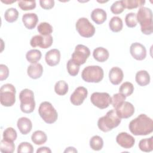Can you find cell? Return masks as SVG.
<instances>
[{"label": "cell", "instance_id": "obj_13", "mask_svg": "<svg viewBox=\"0 0 153 153\" xmlns=\"http://www.w3.org/2000/svg\"><path fill=\"white\" fill-rule=\"evenodd\" d=\"M87 94L88 91L87 88L82 86H79L75 88L73 93L71 95L70 101L74 105L79 106L83 103Z\"/></svg>", "mask_w": 153, "mask_h": 153}, {"label": "cell", "instance_id": "obj_29", "mask_svg": "<svg viewBox=\"0 0 153 153\" xmlns=\"http://www.w3.org/2000/svg\"><path fill=\"white\" fill-rule=\"evenodd\" d=\"M68 84L63 80L57 81L54 85V91L56 94L60 96L66 94L68 91Z\"/></svg>", "mask_w": 153, "mask_h": 153}, {"label": "cell", "instance_id": "obj_2", "mask_svg": "<svg viewBox=\"0 0 153 153\" xmlns=\"http://www.w3.org/2000/svg\"><path fill=\"white\" fill-rule=\"evenodd\" d=\"M136 19L140 24L141 32L145 35H151L153 32L152 10L147 7H140L137 13Z\"/></svg>", "mask_w": 153, "mask_h": 153}, {"label": "cell", "instance_id": "obj_31", "mask_svg": "<svg viewBox=\"0 0 153 153\" xmlns=\"http://www.w3.org/2000/svg\"><path fill=\"white\" fill-rule=\"evenodd\" d=\"M15 145L13 142L2 139L0 143V151L2 153H12L14 151Z\"/></svg>", "mask_w": 153, "mask_h": 153}, {"label": "cell", "instance_id": "obj_12", "mask_svg": "<svg viewBox=\"0 0 153 153\" xmlns=\"http://www.w3.org/2000/svg\"><path fill=\"white\" fill-rule=\"evenodd\" d=\"M117 115L120 118H128L134 112V107L130 102L124 101L115 108Z\"/></svg>", "mask_w": 153, "mask_h": 153}, {"label": "cell", "instance_id": "obj_15", "mask_svg": "<svg viewBox=\"0 0 153 153\" xmlns=\"http://www.w3.org/2000/svg\"><path fill=\"white\" fill-rule=\"evenodd\" d=\"M117 143L125 149H130L133 146L135 143L134 138L126 132H121L116 137Z\"/></svg>", "mask_w": 153, "mask_h": 153}, {"label": "cell", "instance_id": "obj_36", "mask_svg": "<svg viewBox=\"0 0 153 153\" xmlns=\"http://www.w3.org/2000/svg\"><path fill=\"white\" fill-rule=\"evenodd\" d=\"M17 132L13 127H8L3 132V139L7 140L14 142L17 139Z\"/></svg>", "mask_w": 153, "mask_h": 153}, {"label": "cell", "instance_id": "obj_42", "mask_svg": "<svg viewBox=\"0 0 153 153\" xmlns=\"http://www.w3.org/2000/svg\"><path fill=\"white\" fill-rule=\"evenodd\" d=\"M9 75V69L8 67L4 64L0 65V80L6 79Z\"/></svg>", "mask_w": 153, "mask_h": 153}, {"label": "cell", "instance_id": "obj_6", "mask_svg": "<svg viewBox=\"0 0 153 153\" xmlns=\"http://www.w3.org/2000/svg\"><path fill=\"white\" fill-rule=\"evenodd\" d=\"M16 88L11 84H5L0 88V102L6 107L13 106L16 102Z\"/></svg>", "mask_w": 153, "mask_h": 153}, {"label": "cell", "instance_id": "obj_26", "mask_svg": "<svg viewBox=\"0 0 153 153\" xmlns=\"http://www.w3.org/2000/svg\"><path fill=\"white\" fill-rule=\"evenodd\" d=\"M139 148L143 152H151L153 149V137L141 139L139 143Z\"/></svg>", "mask_w": 153, "mask_h": 153}, {"label": "cell", "instance_id": "obj_16", "mask_svg": "<svg viewBox=\"0 0 153 153\" xmlns=\"http://www.w3.org/2000/svg\"><path fill=\"white\" fill-rule=\"evenodd\" d=\"M47 64L50 66H54L59 63L60 60V52L56 48H53L47 51L45 56Z\"/></svg>", "mask_w": 153, "mask_h": 153}, {"label": "cell", "instance_id": "obj_25", "mask_svg": "<svg viewBox=\"0 0 153 153\" xmlns=\"http://www.w3.org/2000/svg\"><path fill=\"white\" fill-rule=\"evenodd\" d=\"M109 27L110 29L114 32H118L121 31L123 27L121 19L118 16H114L112 17L109 22Z\"/></svg>", "mask_w": 153, "mask_h": 153}, {"label": "cell", "instance_id": "obj_23", "mask_svg": "<svg viewBox=\"0 0 153 153\" xmlns=\"http://www.w3.org/2000/svg\"><path fill=\"white\" fill-rule=\"evenodd\" d=\"M135 79L140 86H145L150 82V75L146 71L141 70L137 72Z\"/></svg>", "mask_w": 153, "mask_h": 153}, {"label": "cell", "instance_id": "obj_8", "mask_svg": "<svg viewBox=\"0 0 153 153\" xmlns=\"http://www.w3.org/2000/svg\"><path fill=\"white\" fill-rule=\"evenodd\" d=\"M78 33L82 37L90 38L95 33V27L85 17L79 18L75 24Z\"/></svg>", "mask_w": 153, "mask_h": 153}, {"label": "cell", "instance_id": "obj_24", "mask_svg": "<svg viewBox=\"0 0 153 153\" xmlns=\"http://www.w3.org/2000/svg\"><path fill=\"white\" fill-rule=\"evenodd\" d=\"M31 140L35 145H40L46 142L47 136L44 131L41 130H36L32 133L31 136Z\"/></svg>", "mask_w": 153, "mask_h": 153}, {"label": "cell", "instance_id": "obj_37", "mask_svg": "<svg viewBox=\"0 0 153 153\" xmlns=\"http://www.w3.org/2000/svg\"><path fill=\"white\" fill-rule=\"evenodd\" d=\"M18 5L23 11L31 10L36 7V2L35 1H19Z\"/></svg>", "mask_w": 153, "mask_h": 153}, {"label": "cell", "instance_id": "obj_44", "mask_svg": "<svg viewBox=\"0 0 153 153\" xmlns=\"http://www.w3.org/2000/svg\"><path fill=\"white\" fill-rule=\"evenodd\" d=\"M44 153V152H47V153H51V149L48 148V147H46V146H42V147H40L39 148L37 151H36V153Z\"/></svg>", "mask_w": 153, "mask_h": 153}, {"label": "cell", "instance_id": "obj_40", "mask_svg": "<svg viewBox=\"0 0 153 153\" xmlns=\"http://www.w3.org/2000/svg\"><path fill=\"white\" fill-rule=\"evenodd\" d=\"M125 9L123 0L117 1L114 2L111 6V11L113 14H119L121 13Z\"/></svg>", "mask_w": 153, "mask_h": 153}, {"label": "cell", "instance_id": "obj_19", "mask_svg": "<svg viewBox=\"0 0 153 153\" xmlns=\"http://www.w3.org/2000/svg\"><path fill=\"white\" fill-rule=\"evenodd\" d=\"M17 127L22 134H28L32 128V123L30 120L27 117H21L17 122Z\"/></svg>", "mask_w": 153, "mask_h": 153}, {"label": "cell", "instance_id": "obj_21", "mask_svg": "<svg viewBox=\"0 0 153 153\" xmlns=\"http://www.w3.org/2000/svg\"><path fill=\"white\" fill-rule=\"evenodd\" d=\"M91 18L96 24L101 25L106 20L107 14L104 10L98 8L92 11L91 13Z\"/></svg>", "mask_w": 153, "mask_h": 153}, {"label": "cell", "instance_id": "obj_43", "mask_svg": "<svg viewBox=\"0 0 153 153\" xmlns=\"http://www.w3.org/2000/svg\"><path fill=\"white\" fill-rule=\"evenodd\" d=\"M40 6L45 10H50L54 5V1L53 0H40Z\"/></svg>", "mask_w": 153, "mask_h": 153}, {"label": "cell", "instance_id": "obj_34", "mask_svg": "<svg viewBox=\"0 0 153 153\" xmlns=\"http://www.w3.org/2000/svg\"><path fill=\"white\" fill-rule=\"evenodd\" d=\"M125 8L131 10L137 7H142L145 3L144 0H123Z\"/></svg>", "mask_w": 153, "mask_h": 153}, {"label": "cell", "instance_id": "obj_3", "mask_svg": "<svg viewBox=\"0 0 153 153\" xmlns=\"http://www.w3.org/2000/svg\"><path fill=\"white\" fill-rule=\"evenodd\" d=\"M121 121V118L117 115L115 109H111L107 112L105 116L99 118L97 126L101 131L108 132L118 127Z\"/></svg>", "mask_w": 153, "mask_h": 153}, {"label": "cell", "instance_id": "obj_5", "mask_svg": "<svg viewBox=\"0 0 153 153\" xmlns=\"http://www.w3.org/2000/svg\"><path fill=\"white\" fill-rule=\"evenodd\" d=\"M104 72L103 69L99 66L93 65L85 67L82 71L81 77L87 82L97 83L103 78Z\"/></svg>", "mask_w": 153, "mask_h": 153}, {"label": "cell", "instance_id": "obj_45", "mask_svg": "<svg viewBox=\"0 0 153 153\" xmlns=\"http://www.w3.org/2000/svg\"><path fill=\"white\" fill-rule=\"evenodd\" d=\"M64 152H77V150L74 147L69 146L64 151Z\"/></svg>", "mask_w": 153, "mask_h": 153}, {"label": "cell", "instance_id": "obj_28", "mask_svg": "<svg viewBox=\"0 0 153 153\" xmlns=\"http://www.w3.org/2000/svg\"><path fill=\"white\" fill-rule=\"evenodd\" d=\"M103 146V140L102 138L97 135L93 136L90 140V146L94 151H100Z\"/></svg>", "mask_w": 153, "mask_h": 153}, {"label": "cell", "instance_id": "obj_27", "mask_svg": "<svg viewBox=\"0 0 153 153\" xmlns=\"http://www.w3.org/2000/svg\"><path fill=\"white\" fill-rule=\"evenodd\" d=\"M41 52L37 49H32L28 51L26 54L27 60L30 63H37L41 58Z\"/></svg>", "mask_w": 153, "mask_h": 153}, {"label": "cell", "instance_id": "obj_22", "mask_svg": "<svg viewBox=\"0 0 153 153\" xmlns=\"http://www.w3.org/2000/svg\"><path fill=\"white\" fill-rule=\"evenodd\" d=\"M94 59L99 62H104L108 60L109 56V53L107 49L99 47L96 48L93 52Z\"/></svg>", "mask_w": 153, "mask_h": 153}, {"label": "cell", "instance_id": "obj_35", "mask_svg": "<svg viewBox=\"0 0 153 153\" xmlns=\"http://www.w3.org/2000/svg\"><path fill=\"white\" fill-rule=\"evenodd\" d=\"M66 68L69 74L71 76H76L79 72V65L74 62L71 59H69L66 64Z\"/></svg>", "mask_w": 153, "mask_h": 153}, {"label": "cell", "instance_id": "obj_11", "mask_svg": "<svg viewBox=\"0 0 153 153\" xmlns=\"http://www.w3.org/2000/svg\"><path fill=\"white\" fill-rule=\"evenodd\" d=\"M53 42V38L51 35L46 36L36 35L32 37L30 41V44L32 47H39L41 48L46 49L52 45Z\"/></svg>", "mask_w": 153, "mask_h": 153}, {"label": "cell", "instance_id": "obj_17", "mask_svg": "<svg viewBox=\"0 0 153 153\" xmlns=\"http://www.w3.org/2000/svg\"><path fill=\"white\" fill-rule=\"evenodd\" d=\"M124 74L122 69L118 67L112 68L109 72V79L113 85H118L123 79Z\"/></svg>", "mask_w": 153, "mask_h": 153}, {"label": "cell", "instance_id": "obj_33", "mask_svg": "<svg viewBox=\"0 0 153 153\" xmlns=\"http://www.w3.org/2000/svg\"><path fill=\"white\" fill-rule=\"evenodd\" d=\"M134 91V86L130 82H125L123 83L119 88V93H121L126 97L130 96Z\"/></svg>", "mask_w": 153, "mask_h": 153}, {"label": "cell", "instance_id": "obj_10", "mask_svg": "<svg viewBox=\"0 0 153 153\" xmlns=\"http://www.w3.org/2000/svg\"><path fill=\"white\" fill-rule=\"evenodd\" d=\"M89 48L82 44H78L75 47V51L72 54L71 59L78 65L84 64L90 56Z\"/></svg>", "mask_w": 153, "mask_h": 153}, {"label": "cell", "instance_id": "obj_38", "mask_svg": "<svg viewBox=\"0 0 153 153\" xmlns=\"http://www.w3.org/2000/svg\"><path fill=\"white\" fill-rule=\"evenodd\" d=\"M125 22L128 27H135L137 24L136 14L134 13H129L127 14L125 17Z\"/></svg>", "mask_w": 153, "mask_h": 153}, {"label": "cell", "instance_id": "obj_20", "mask_svg": "<svg viewBox=\"0 0 153 153\" xmlns=\"http://www.w3.org/2000/svg\"><path fill=\"white\" fill-rule=\"evenodd\" d=\"M42 72L43 67L40 63H32L27 67V75L32 79H35L40 78L42 75Z\"/></svg>", "mask_w": 153, "mask_h": 153}, {"label": "cell", "instance_id": "obj_14", "mask_svg": "<svg viewBox=\"0 0 153 153\" xmlns=\"http://www.w3.org/2000/svg\"><path fill=\"white\" fill-rule=\"evenodd\" d=\"M130 52L132 57L137 60H142L146 56L145 47L139 42L131 44L130 47Z\"/></svg>", "mask_w": 153, "mask_h": 153}, {"label": "cell", "instance_id": "obj_9", "mask_svg": "<svg viewBox=\"0 0 153 153\" xmlns=\"http://www.w3.org/2000/svg\"><path fill=\"white\" fill-rule=\"evenodd\" d=\"M90 100L95 106L103 109L108 108L111 103V97L108 93L94 92L91 95Z\"/></svg>", "mask_w": 153, "mask_h": 153}, {"label": "cell", "instance_id": "obj_46", "mask_svg": "<svg viewBox=\"0 0 153 153\" xmlns=\"http://www.w3.org/2000/svg\"><path fill=\"white\" fill-rule=\"evenodd\" d=\"M1 1H2V2L5 3V4H11V3L14 2H16V1H4L3 0H2Z\"/></svg>", "mask_w": 153, "mask_h": 153}, {"label": "cell", "instance_id": "obj_39", "mask_svg": "<svg viewBox=\"0 0 153 153\" xmlns=\"http://www.w3.org/2000/svg\"><path fill=\"white\" fill-rule=\"evenodd\" d=\"M33 152V146L29 142H23L19 144L17 148L18 153H32Z\"/></svg>", "mask_w": 153, "mask_h": 153}, {"label": "cell", "instance_id": "obj_32", "mask_svg": "<svg viewBox=\"0 0 153 153\" xmlns=\"http://www.w3.org/2000/svg\"><path fill=\"white\" fill-rule=\"evenodd\" d=\"M37 30L41 35L46 36L51 35V33L53 32V29L52 26L48 23L41 22L38 25L37 27Z\"/></svg>", "mask_w": 153, "mask_h": 153}, {"label": "cell", "instance_id": "obj_7", "mask_svg": "<svg viewBox=\"0 0 153 153\" xmlns=\"http://www.w3.org/2000/svg\"><path fill=\"white\" fill-rule=\"evenodd\" d=\"M38 113L44 122L47 124H53L57 120V112L52 104L48 102H43L40 104Z\"/></svg>", "mask_w": 153, "mask_h": 153}, {"label": "cell", "instance_id": "obj_1", "mask_svg": "<svg viewBox=\"0 0 153 153\" xmlns=\"http://www.w3.org/2000/svg\"><path fill=\"white\" fill-rule=\"evenodd\" d=\"M128 128L135 136L148 135L153 131V121L146 114H141L130 122Z\"/></svg>", "mask_w": 153, "mask_h": 153}, {"label": "cell", "instance_id": "obj_41", "mask_svg": "<svg viewBox=\"0 0 153 153\" xmlns=\"http://www.w3.org/2000/svg\"><path fill=\"white\" fill-rule=\"evenodd\" d=\"M126 99V97L120 93L114 94L111 97V104L112 105V106L115 108L121 103L125 101Z\"/></svg>", "mask_w": 153, "mask_h": 153}, {"label": "cell", "instance_id": "obj_18", "mask_svg": "<svg viewBox=\"0 0 153 153\" xmlns=\"http://www.w3.org/2000/svg\"><path fill=\"white\" fill-rule=\"evenodd\" d=\"M22 22L27 29L31 30L35 27L38 22V17L33 13H25L22 16Z\"/></svg>", "mask_w": 153, "mask_h": 153}, {"label": "cell", "instance_id": "obj_4", "mask_svg": "<svg viewBox=\"0 0 153 153\" xmlns=\"http://www.w3.org/2000/svg\"><path fill=\"white\" fill-rule=\"evenodd\" d=\"M20 100V109L26 114L32 112L35 108V102L33 92L28 88L22 90L19 94Z\"/></svg>", "mask_w": 153, "mask_h": 153}, {"label": "cell", "instance_id": "obj_30", "mask_svg": "<svg viewBox=\"0 0 153 153\" xmlns=\"http://www.w3.org/2000/svg\"><path fill=\"white\" fill-rule=\"evenodd\" d=\"M19 17V12L15 8H8L4 13V18L5 20L9 23L16 22Z\"/></svg>", "mask_w": 153, "mask_h": 153}]
</instances>
